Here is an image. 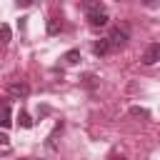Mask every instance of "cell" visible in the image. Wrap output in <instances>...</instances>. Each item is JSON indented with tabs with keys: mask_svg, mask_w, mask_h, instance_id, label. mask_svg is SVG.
Returning a JSON list of instances; mask_svg holds the SVG:
<instances>
[{
	"mask_svg": "<svg viewBox=\"0 0 160 160\" xmlns=\"http://www.w3.org/2000/svg\"><path fill=\"white\" fill-rule=\"evenodd\" d=\"M85 10H88V22L92 28H102L108 25V12L100 2H85Z\"/></svg>",
	"mask_w": 160,
	"mask_h": 160,
	"instance_id": "obj_1",
	"label": "cell"
},
{
	"mask_svg": "<svg viewBox=\"0 0 160 160\" xmlns=\"http://www.w3.org/2000/svg\"><path fill=\"white\" fill-rule=\"evenodd\" d=\"M160 60V42H150L142 52V65H155Z\"/></svg>",
	"mask_w": 160,
	"mask_h": 160,
	"instance_id": "obj_2",
	"label": "cell"
},
{
	"mask_svg": "<svg viewBox=\"0 0 160 160\" xmlns=\"http://www.w3.org/2000/svg\"><path fill=\"white\" fill-rule=\"evenodd\" d=\"M108 40H110V45H112V48H122V45L128 42V32H125V30H120V28H112V30H110V35H108Z\"/></svg>",
	"mask_w": 160,
	"mask_h": 160,
	"instance_id": "obj_3",
	"label": "cell"
},
{
	"mask_svg": "<svg viewBox=\"0 0 160 160\" xmlns=\"http://www.w3.org/2000/svg\"><path fill=\"white\" fill-rule=\"evenodd\" d=\"M8 92L15 95V98H25V95L30 92V85H28V82H10V85H8Z\"/></svg>",
	"mask_w": 160,
	"mask_h": 160,
	"instance_id": "obj_4",
	"label": "cell"
},
{
	"mask_svg": "<svg viewBox=\"0 0 160 160\" xmlns=\"http://www.w3.org/2000/svg\"><path fill=\"white\" fill-rule=\"evenodd\" d=\"M110 50H112V45H110L108 38H102V40H98V42L92 45V52H95V55H108Z\"/></svg>",
	"mask_w": 160,
	"mask_h": 160,
	"instance_id": "obj_5",
	"label": "cell"
},
{
	"mask_svg": "<svg viewBox=\"0 0 160 160\" xmlns=\"http://www.w3.org/2000/svg\"><path fill=\"white\" fill-rule=\"evenodd\" d=\"M60 30H62V22H60V18H50V20H48V32H50V35H58Z\"/></svg>",
	"mask_w": 160,
	"mask_h": 160,
	"instance_id": "obj_6",
	"label": "cell"
},
{
	"mask_svg": "<svg viewBox=\"0 0 160 160\" xmlns=\"http://www.w3.org/2000/svg\"><path fill=\"white\" fill-rule=\"evenodd\" d=\"M12 125V110H10V102L2 105V128H10Z\"/></svg>",
	"mask_w": 160,
	"mask_h": 160,
	"instance_id": "obj_7",
	"label": "cell"
},
{
	"mask_svg": "<svg viewBox=\"0 0 160 160\" xmlns=\"http://www.w3.org/2000/svg\"><path fill=\"white\" fill-rule=\"evenodd\" d=\"M62 60H65L68 65H75V62H80V52H78V50H68V52L62 55Z\"/></svg>",
	"mask_w": 160,
	"mask_h": 160,
	"instance_id": "obj_8",
	"label": "cell"
},
{
	"mask_svg": "<svg viewBox=\"0 0 160 160\" xmlns=\"http://www.w3.org/2000/svg\"><path fill=\"white\" fill-rule=\"evenodd\" d=\"M18 122H20V128H32V118H30L25 110L18 112Z\"/></svg>",
	"mask_w": 160,
	"mask_h": 160,
	"instance_id": "obj_9",
	"label": "cell"
},
{
	"mask_svg": "<svg viewBox=\"0 0 160 160\" xmlns=\"http://www.w3.org/2000/svg\"><path fill=\"white\" fill-rule=\"evenodd\" d=\"M130 115H135V118H148L150 112H148L145 108H138V105H135V108H130Z\"/></svg>",
	"mask_w": 160,
	"mask_h": 160,
	"instance_id": "obj_10",
	"label": "cell"
},
{
	"mask_svg": "<svg viewBox=\"0 0 160 160\" xmlns=\"http://www.w3.org/2000/svg\"><path fill=\"white\" fill-rule=\"evenodd\" d=\"M8 40H10V28L2 25V42H8Z\"/></svg>",
	"mask_w": 160,
	"mask_h": 160,
	"instance_id": "obj_11",
	"label": "cell"
},
{
	"mask_svg": "<svg viewBox=\"0 0 160 160\" xmlns=\"http://www.w3.org/2000/svg\"><path fill=\"white\" fill-rule=\"evenodd\" d=\"M110 160H128V158H122V155H112Z\"/></svg>",
	"mask_w": 160,
	"mask_h": 160,
	"instance_id": "obj_12",
	"label": "cell"
},
{
	"mask_svg": "<svg viewBox=\"0 0 160 160\" xmlns=\"http://www.w3.org/2000/svg\"><path fill=\"white\" fill-rule=\"evenodd\" d=\"M25 160H30V158H25Z\"/></svg>",
	"mask_w": 160,
	"mask_h": 160,
	"instance_id": "obj_13",
	"label": "cell"
}]
</instances>
